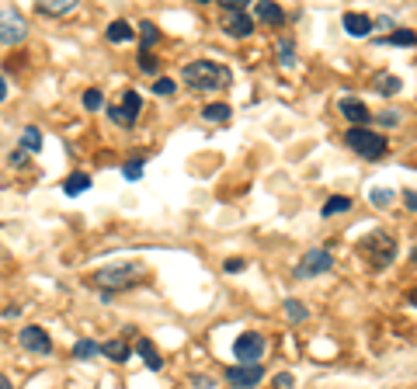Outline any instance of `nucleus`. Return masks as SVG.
I'll return each instance as SVG.
<instances>
[{"instance_id": "9d476101", "label": "nucleus", "mask_w": 417, "mask_h": 389, "mask_svg": "<svg viewBox=\"0 0 417 389\" xmlns=\"http://www.w3.org/2000/svg\"><path fill=\"white\" fill-rule=\"evenodd\" d=\"M227 379H230V386H237V389H254V386L265 379V368H261V365H233V368L227 372Z\"/></svg>"}, {"instance_id": "5701e85b", "label": "nucleus", "mask_w": 417, "mask_h": 389, "mask_svg": "<svg viewBox=\"0 0 417 389\" xmlns=\"http://www.w3.org/2000/svg\"><path fill=\"white\" fill-rule=\"evenodd\" d=\"M202 119H205V122H227V119H230V105H205V108H202Z\"/></svg>"}, {"instance_id": "412c9836", "label": "nucleus", "mask_w": 417, "mask_h": 389, "mask_svg": "<svg viewBox=\"0 0 417 389\" xmlns=\"http://www.w3.org/2000/svg\"><path fill=\"white\" fill-rule=\"evenodd\" d=\"M91 188V178L87 174H70L66 181H63V191L66 195H80V191H87Z\"/></svg>"}, {"instance_id": "2eb2a0df", "label": "nucleus", "mask_w": 417, "mask_h": 389, "mask_svg": "<svg viewBox=\"0 0 417 389\" xmlns=\"http://www.w3.org/2000/svg\"><path fill=\"white\" fill-rule=\"evenodd\" d=\"M372 91L382 94V98H393V94L403 91V80L393 77V74H375V77H372Z\"/></svg>"}, {"instance_id": "4be33fe9", "label": "nucleus", "mask_w": 417, "mask_h": 389, "mask_svg": "<svg viewBox=\"0 0 417 389\" xmlns=\"http://www.w3.org/2000/svg\"><path fill=\"white\" fill-rule=\"evenodd\" d=\"M348 209H351V198H348V195H330L327 205H323V216H341V212H348Z\"/></svg>"}, {"instance_id": "cd10ccee", "label": "nucleus", "mask_w": 417, "mask_h": 389, "mask_svg": "<svg viewBox=\"0 0 417 389\" xmlns=\"http://www.w3.org/2000/svg\"><path fill=\"white\" fill-rule=\"evenodd\" d=\"M389 46H417V32H407V28H396L389 39H382Z\"/></svg>"}, {"instance_id": "bb28decb", "label": "nucleus", "mask_w": 417, "mask_h": 389, "mask_svg": "<svg viewBox=\"0 0 417 389\" xmlns=\"http://www.w3.org/2000/svg\"><path fill=\"white\" fill-rule=\"evenodd\" d=\"M157 39H160V28H157L153 21H143V25H139V42H143V49H150Z\"/></svg>"}, {"instance_id": "39448f33", "label": "nucleus", "mask_w": 417, "mask_h": 389, "mask_svg": "<svg viewBox=\"0 0 417 389\" xmlns=\"http://www.w3.org/2000/svg\"><path fill=\"white\" fill-rule=\"evenodd\" d=\"M265 351H268V340H265L261 334H254V330H247V334H240V337L233 340V354H237V361H244V365L261 361Z\"/></svg>"}, {"instance_id": "4468645a", "label": "nucleus", "mask_w": 417, "mask_h": 389, "mask_svg": "<svg viewBox=\"0 0 417 389\" xmlns=\"http://www.w3.org/2000/svg\"><path fill=\"white\" fill-rule=\"evenodd\" d=\"M341 25H344V32H348L351 39H365V35L372 32V18H369V15H355V11L344 15Z\"/></svg>"}, {"instance_id": "6e6552de", "label": "nucleus", "mask_w": 417, "mask_h": 389, "mask_svg": "<svg viewBox=\"0 0 417 389\" xmlns=\"http://www.w3.org/2000/svg\"><path fill=\"white\" fill-rule=\"evenodd\" d=\"M334 268V257L327 250H310L303 254V261L296 264V278H313V275H323Z\"/></svg>"}, {"instance_id": "c85d7f7f", "label": "nucleus", "mask_w": 417, "mask_h": 389, "mask_svg": "<svg viewBox=\"0 0 417 389\" xmlns=\"http://www.w3.org/2000/svg\"><path fill=\"white\" fill-rule=\"evenodd\" d=\"M84 108H87V112H101V108H105V94H101L98 87L84 91Z\"/></svg>"}, {"instance_id": "7ed1b4c3", "label": "nucleus", "mask_w": 417, "mask_h": 389, "mask_svg": "<svg viewBox=\"0 0 417 389\" xmlns=\"http://www.w3.org/2000/svg\"><path fill=\"white\" fill-rule=\"evenodd\" d=\"M344 143H348L358 157H365V160H379V157L386 153V139H382L379 132H372V129H348V132H344Z\"/></svg>"}, {"instance_id": "72a5a7b5", "label": "nucleus", "mask_w": 417, "mask_h": 389, "mask_svg": "<svg viewBox=\"0 0 417 389\" xmlns=\"http://www.w3.org/2000/svg\"><path fill=\"white\" fill-rule=\"evenodd\" d=\"M153 91H157L160 98H167V94H174V80H167V77H157V84H153Z\"/></svg>"}, {"instance_id": "f257e3e1", "label": "nucleus", "mask_w": 417, "mask_h": 389, "mask_svg": "<svg viewBox=\"0 0 417 389\" xmlns=\"http://www.w3.org/2000/svg\"><path fill=\"white\" fill-rule=\"evenodd\" d=\"M181 80L191 91H223V87H230V70L220 67L216 60H195L181 70Z\"/></svg>"}, {"instance_id": "a878e982", "label": "nucleus", "mask_w": 417, "mask_h": 389, "mask_svg": "<svg viewBox=\"0 0 417 389\" xmlns=\"http://www.w3.org/2000/svg\"><path fill=\"white\" fill-rule=\"evenodd\" d=\"M98 351H101V344H98V340H87V337L73 344V358H80V361H84V358H94Z\"/></svg>"}, {"instance_id": "6ab92c4d", "label": "nucleus", "mask_w": 417, "mask_h": 389, "mask_svg": "<svg viewBox=\"0 0 417 389\" xmlns=\"http://www.w3.org/2000/svg\"><path fill=\"white\" fill-rule=\"evenodd\" d=\"M73 8H77L73 0H42V4H39L42 15H70Z\"/></svg>"}, {"instance_id": "f03ea898", "label": "nucleus", "mask_w": 417, "mask_h": 389, "mask_svg": "<svg viewBox=\"0 0 417 389\" xmlns=\"http://www.w3.org/2000/svg\"><path fill=\"white\" fill-rule=\"evenodd\" d=\"M358 254H365L369 268L382 271V268H389V264H393V257H396V240H393L389 233L375 230V233H369V236L358 243Z\"/></svg>"}, {"instance_id": "e433bc0d", "label": "nucleus", "mask_w": 417, "mask_h": 389, "mask_svg": "<svg viewBox=\"0 0 417 389\" xmlns=\"http://www.w3.org/2000/svg\"><path fill=\"white\" fill-rule=\"evenodd\" d=\"M403 202H407V209L417 212V191H403Z\"/></svg>"}, {"instance_id": "1a4fd4ad", "label": "nucleus", "mask_w": 417, "mask_h": 389, "mask_svg": "<svg viewBox=\"0 0 417 389\" xmlns=\"http://www.w3.org/2000/svg\"><path fill=\"white\" fill-rule=\"evenodd\" d=\"M18 344H21L25 351H32V354H49V351H53V337H49L42 327H25V330L18 334Z\"/></svg>"}, {"instance_id": "f704fd0d", "label": "nucleus", "mask_w": 417, "mask_h": 389, "mask_svg": "<svg viewBox=\"0 0 417 389\" xmlns=\"http://www.w3.org/2000/svg\"><path fill=\"white\" fill-rule=\"evenodd\" d=\"M296 386V379L289 375V372H282V375H275V389H292Z\"/></svg>"}, {"instance_id": "0eeeda50", "label": "nucleus", "mask_w": 417, "mask_h": 389, "mask_svg": "<svg viewBox=\"0 0 417 389\" xmlns=\"http://www.w3.org/2000/svg\"><path fill=\"white\" fill-rule=\"evenodd\" d=\"M139 108H143V98H139L136 91H125V94H122V105L108 108V115H112V122H115V126H136Z\"/></svg>"}, {"instance_id": "423d86ee", "label": "nucleus", "mask_w": 417, "mask_h": 389, "mask_svg": "<svg viewBox=\"0 0 417 389\" xmlns=\"http://www.w3.org/2000/svg\"><path fill=\"white\" fill-rule=\"evenodd\" d=\"M25 35H28L25 18H21L15 8H0V42H4V46H15V42H21Z\"/></svg>"}, {"instance_id": "c9c22d12", "label": "nucleus", "mask_w": 417, "mask_h": 389, "mask_svg": "<svg viewBox=\"0 0 417 389\" xmlns=\"http://www.w3.org/2000/svg\"><path fill=\"white\" fill-rule=\"evenodd\" d=\"M223 268H227V271L233 275V271H244V268H247V261H244V257H230V261H227Z\"/></svg>"}, {"instance_id": "c756f323", "label": "nucleus", "mask_w": 417, "mask_h": 389, "mask_svg": "<svg viewBox=\"0 0 417 389\" xmlns=\"http://www.w3.org/2000/svg\"><path fill=\"white\" fill-rule=\"evenodd\" d=\"M139 70H143V74H157V70H160V60H157L150 49H143V53H139Z\"/></svg>"}, {"instance_id": "7c9ffc66", "label": "nucleus", "mask_w": 417, "mask_h": 389, "mask_svg": "<svg viewBox=\"0 0 417 389\" xmlns=\"http://www.w3.org/2000/svg\"><path fill=\"white\" fill-rule=\"evenodd\" d=\"M278 63H282V67H292V63H296V49H292V42H285V39L278 42Z\"/></svg>"}, {"instance_id": "ddd939ff", "label": "nucleus", "mask_w": 417, "mask_h": 389, "mask_svg": "<svg viewBox=\"0 0 417 389\" xmlns=\"http://www.w3.org/2000/svg\"><path fill=\"white\" fill-rule=\"evenodd\" d=\"M254 15L261 25H272V28H282L285 25V11L278 4H268V0H261V4H254Z\"/></svg>"}, {"instance_id": "aec40b11", "label": "nucleus", "mask_w": 417, "mask_h": 389, "mask_svg": "<svg viewBox=\"0 0 417 389\" xmlns=\"http://www.w3.org/2000/svg\"><path fill=\"white\" fill-rule=\"evenodd\" d=\"M21 150H25V153H39V150H42V132H39L35 126L25 129V136H21Z\"/></svg>"}, {"instance_id": "20e7f679", "label": "nucleus", "mask_w": 417, "mask_h": 389, "mask_svg": "<svg viewBox=\"0 0 417 389\" xmlns=\"http://www.w3.org/2000/svg\"><path fill=\"white\" fill-rule=\"evenodd\" d=\"M136 275H139L136 264H112V268H101L94 275V285H101V288H129V285H136L132 282Z\"/></svg>"}, {"instance_id": "9b49d317", "label": "nucleus", "mask_w": 417, "mask_h": 389, "mask_svg": "<svg viewBox=\"0 0 417 389\" xmlns=\"http://www.w3.org/2000/svg\"><path fill=\"white\" fill-rule=\"evenodd\" d=\"M223 32L233 39H247L254 32V21L247 18V11H223Z\"/></svg>"}, {"instance_id": "ea45409f", "label": "nucleus", "mask_w": 417, "mask_h": 389, "mask_svg": "<svg viewBox=\"0 0 417 389\" xmlns=\"http://www.w3.org/2000/svg\"><path fill=\"white\" fill-rule=\"evenodd\" d=\"M0 389H15V386H11V379H8V375H0Z\"/></svg>"}, {"instance_id": "2f4dec72", "label": "nucleus", "mask_w": 417, "mask_h": 389, "mask_svg": "<svg viewBox=\"0 0 417 389\" xmlns=\"http://www.w3.org/2000/svg\"><path fill=\"white\" fill-rule=\"evenodd\" d=\"M122 178H125V181H139V178H143V160H129V164L122 167Z\"/></svg>"}, {"instance_id": "79ce46f5", "label": "nucleus", "mask_w": 417, "mask_h": 389, "mask_svg": "<svg viewBox=\"0 0 417 389\" xmlns=\"http://www.w3.org/2000/svg\"><path fill=\"white\" fill-rule=\"evenodd\" d=\"M414 264H417V247H414Z\"/></svg>"}, {"instance_id": "37998d69", "label": "nucleus", "mask_w": 417, "mask_h": 389, "mask_svg": "<svg viewBox=\"0 0 417 389\" xmlns=\"http://www.w3.org/2000/svg\"><path fill=\"white\" fill-rule=\"evenodd\" d=\"M272 389H275V386H272Z\"/></svg>"}, {"instance_id": "b1692460", "label": "nucleus", "mask_w": 417, "mask_h": 389, "mask_svg": "<svg viewBox=\"0 0 417 389\" xmlns=\"http://www.w3.org/2000/svg\"><path fill=\"white\" fill-rule=\"evenodd\" d=\"M285 316H289L292 323H306V320H310V309H306L299 299H289V302H285Z\"/></svg>"}, {"instance_id": "58836bf2", "label": "nucleus", "mask_w": 417, "mask_h": 389, "mask_svg": "<svg viewBox=\"0 0 417 389\" xmlns=\"http://www.w3.org/2000/svg\"><path fill=\"white\" fill-rule=\"evenodd\" d=\"M407 302H410V306L417 309V288H410V292H407Z\"/></svg>"}, {"instance_id": "a19ab883", "label": "nucleus", "mask_w": 417, "mask_h": 389, "mask_svg": "<svg viewBox=\"0 0 417 389\" xmlns=\"http://www.w3.org/2000/svg\"><path fill=\"white\" fill-rule=\"evenodd\" d=\"M8 98V84H4V77H0V101Z\"/></svg>"}, {"instance_id": "f8f14e48", "label": "nucleus", "mask_w": 417, "mask_h": 389, "mask_svg": "<svg viewBox=\"0 0 417 389\" xmlns=\"http://www.w3.org/2000/svg\"><path fill=\"white\" fill-rule=\"evenodd\" d=\"M341 115L351 122V129H369V122H372V112L358 98H341Z\"/></svg>"}, {"instance_id": "4c0bfd02", "label": "nucleus", "mask_w": 417, "mask_h": 389, "mask_svg": "<svg viewBox=\"0 0 417 389\" xmlns=\"http://www.w3.org/2000/svg\"><path fill=\"white\" fill-rule=\"evenodd\" d=\"M21 164H25V150H15L11 153V167H21Z\"/></svg>"}, {"instance_id": "f3484780", "label": "nucleus", "mask_w": 417, "mask_h": 389, "mask_svg": "<svg viewBox=\"0 0 417 389\" xmlns=\"http://www.w3.org/2000/svg\"><path fill=\"white\" fill-rule=\"evenodd\" d=\"M101 354H105V358H112V361H118V365H125L132 351H129V344H125V340H118V337H115V340H105V344H101Z\"/></svg>"}, {"instance_id": "473e14b6", "label": "nucleus", "mask_w": 417, "mask_h": 389, "mask_svg": "<svg viewBox=\"0 0 417 389\" xmlns=\"http://www.w3.org/2000/svg\"><path fill=\"white\" fill-rule=\"evenodd\" d=\"M375 119H379V126H386V129H393V126H400V112H393V108H386V112H379Z\"/></svg>"}, {"instance_id": "393cba45", "label": "nucleus", "mask_w": 417, "mask_h": 389, "mask_svg": "<svg viewBox=\"0 0 417 389\" xmlns=\"http://www.w3.org/2000/svg\"><path fill=\"white\" fill-rule=\"evenodd\" d=\"M393 198H396V195H393L389 188H372V191H369V202H372L375 209H389Z\"/></svg>"}, {"instance_id": "a211bd4d", "label": "nucleus", "mask_w": 417, "mask_h": 389, "mask_svg": "<svg viewBox=\"0 0 417 389\" xmlns=\"http://www.w3.org/2000/svg\"><path fill=\"white\" fill-rule=\"evenodd\" d=\"M139 354H143L146 368H153V372H157V368H163V358H160V351H157V347H153V344H150L146 337L139 340Z\"/></svg>"}, {"instance_id": "dca6fc26", "label": "nucleus", "mask_w": 417, "mask_h": 389, "mask_svg": "<svg viewBox=\"0 0 417 389\" xmlns=\"http://www.w3.org/2000/svg\"><path fill=\"white\" fill-rule=\"evenodd\" d=\"M105 35H108V42H112V46H122V42H132V39H136L132 25H129V21H122V18H118V21H112Z\"/></svg>"}]
</instances>
